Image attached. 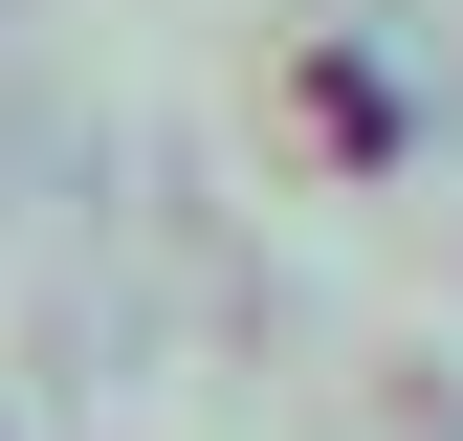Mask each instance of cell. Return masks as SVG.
<instances>
[{"instance_id":"cell-1","label":"cell","mask_w":463,"mask_h":441,"mask_svg":"<svg viewBox=\"0 0 463 441\" xmlns=\"http://www.w3.org/2000/svg\"><path fill=\"white\" fill-rule=\"evenodd\" d=\"M287 133H331V155H397V89L354 67V44H309V67H287Z\"/></svg>"}]
</instances>
